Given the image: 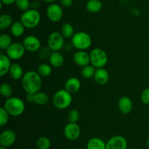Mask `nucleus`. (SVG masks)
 Returning <instances> with one entry per match:
<instances>
[{"label": "nucleus", "instance_id": "5701e85b", "mask_svg": "<svg viewBox=\"0 0 149 149\" xmlns=\"http://www.w3.org/2000/svg\"><path fill=\"white\" fill-rule=\"evenodd\" d=\"M25 29H26V27L20 20V21L16 20V21H14V23H13V25L10 27V32H11L13 36L19 37H21L23 34L25 32Z\"/></svg>", "mask_w": 149, "mask_h": 149}, {"label": "nucleus", "instance_id": "b1692460", "mask_svg": "<svg viewBox=\"0 0 149 149\" xmlns=\"http://www.w3.org/2000/svg\"><path fill=\"white\" fill-rule=\"evenodd\" d=\"M61 33L62 34V35L65 39H71L74 34H75L74 26L69 23H63L61 26Z\"/></svg>", "mask_w": 149, "mask_h": 149}, {"label": "nucleus", "instance_id": "393cba45", "mask_svg": "<svg viewBox=\"0 0 149 149\" xmlns=\"http://www.w3.org/2000/svg\"><path fill=\"white\" fill-rule=\"evenodd\" d=\"M13 23V17L10 14H2L0 16V29L1 30L10 28Z\"/></svg>", "mask_w": 149, "mask_h": 149}, {"label": "nucleus", "instance_id": "4468645a", "mask_svg": "<svg viewBox=\"0 0 149 149\" xmlns=\"http://www.w3.org/2000/svg\"><path fill=\"white\" fill-rule=\"evenodd\" d=\"M74 63L79 67H84L90 64V53L85 51H77L73 57Z\"/></svg>", "mask_w": 149, "mask_h": 149}, {"label": "nucleus", "instance_id": "e433bc0d", "mask_svg": "<svg viewBox=\"0 0 149 149\" xmlns=\"http://www.w3.org/2000/svg\"><path fill=\"white\" fill-rule=\"evenodd\" d=\"M60 3L64 7H69L72 6L74 0H60Z\"/></svg>", "mask_w": 149, "mask_h": 149}, {"label": "nucleus", "instance_id": "1a4fd4ad", "mask_svg": "<svg viewBox=\"0 0 149 149\" xmlns=\"http://www.w3.org/2000/svg\"><path fill=\"white\" fill-rule=\"evenodd\" d=\"M46 14L49 20L56 23L62 19L63 15V10L60 4L57 3H51L47 7Z\"/></svg>", "mask_w": 149, "mask_h": 149}, {"label": "nucleus", "instance_id": "473e14b6", "mask_svg": "<svg viewBox=\"0 0 149 149\" xmlns=\"http://www.w3.org/2000/svg\"><path fill=\"white\" fill-rule=\"evenodd\" d=\"M15 5L20 11L25 12L29 10L31 7L30 0H16Z\"/></svg>", "mask_w": 149, "mask_h": 149}, {"label": "nucleus", "instance_id": "9b49d317", "mask_svg": "<svg viewBox=\"0 0 149 149\" xmlns=\"http://www.w3.org/2000/svg\"><path fill=\"white\" fill-rule=\"evenodd\" d=\"M126 138L122 135H115L106 142V149H127Z\"/></svg>", "mask_w": 149, "mask_h": 149}, {"label": "nucleus", "instance_id": "79ce46f5", "mask_svg": "<svg viewBox=\"0 0 149 149\" xmlns=\"http://www.w3.org/2000/svg\"><path fill=\"white\" fill-rule=\"evenodd\" d=\"M146 143H147V145H148V147L149 148V137H148V140H147V142H146Z\"/></svg>", "mask_w": 149, "mask_h": 149}, {"label": "nucleus", "instance_id": "f8f14e48", "mask_svg": "<svg viewBox=\"0 0 149 149\" xmlns=\"http://www.w3.org/2000/svg\"><path fill=\"white\" fill-rule=\"evenodd\" d=\"M23 45L26 50L29 52H36L41 48V41L33 35H28L23 39Z\"/></svg>", "mask_w": 149, "mask_h": 149}, {"label": "nucleus", "instance_id": "4c0bfd02", "mask_svg": "<svg viewBox=\"0 0 149 149\" xmlns=\"http://www.w3.org/2000/svg\"><path fill=\"white\" fill-rule=\"evenodd\" d=\"M26 100L29 103L34 102V93H27L26 94Z\"/></svg>", "mask_w": 149, "mask_h": 149}, {"label": "nucleus", "instance_id": "4be33fe9", "mask_svg": "<svg viewBox=\"0 0 149 149\" xmlns=\"http://www.w3.org/2000/svg\"><path fill=\"white\" fill-rule=\"evenodd\" d=\"M103 4L100 0H89L86 4V9L89 13H97L102 10Z\"/></svg>", "mask_w": 149, "mask_h": 149}, {"label": "nucleus", "instance_id": "ddd939ff", "mask_svg": "<svg viewBox=\"0 0 149 149\" xmlns=\"http://www.w3.org/2000/svg\"><path fill=\"white\" fill-rule=\"evenodd\" d=\"M15 140L16 134L12 129L4 130L0 134V145L2 147H10L14 144Z\"/></svg>", "mask_w": 149, "mask_h": 149}, {"label": "nucleus", "instance_id": "a878e982", "mask_svg": "<svg viewBox=\"0 0 149 149\" xmlns=\"http://www.w3.org/2000/svg\"><path fill=\"white\" fill-rule=\"evenodd\" d=\"M49 102V96L45 92L40 91L34 93V102L38 105H45Z\"/></svg>", "mask_w": 149, "mask_h": 149}, {"label": "nucleus", "instance_id": "c85d7f7f", "mask_svg": "<svg viewBox=\"0 0 149 149\" xmlns=\"http://www.w3.org/2000/svg\"><path fill=\"white\" fill-rule=\"evenodd\" d=\"M96 68L93 67V65H87L85 67H82L81 71V74L83 77L86 79H90L92 77H94L95 73Z\"/></svg>", "mask_w": 149, "mask_h": 149}, {"label": "nucleus", "instance_id": "6e6552de", "mask_svg": "<svg viewBox=\"0 0 149 149\" xmlns=\"http://www.w3.org/2000/svg\"><path fill=\"white\" fill-rule=\"evenodd\" d=\"M26 50L23 46V43L20 42H13L7 50V56L11 60H19L23 58L25 55Z\"/></svg>", "mask_w": 149, "mask_h": 149}, {"label": "nucleus", "instance_id": "c03bdc74", "mask_svg": "<svg viewBox=\"0 0 149 149\" xmlns=\"http://www.w3.org/2000/svg\"><path fill=\"white\" fill-rule=\"evenodd\" d=\"M71 149H74V148H71Z\"/></svg>", "mask_w": 149, "mask_h": 149}, {"label": "nucleus", "instance_id": "2eb2a0df", "mask_svg": "<svg viewBox=\"0 0 149 149\" xmlns=\"http://www.w3.org/2000/svg\"><path fill=\"white\" fill-rule=\"evenodd\" d=\"M65 89L71 94L77 93L81 89V81L76 77H69L65 83Z\"/></svg>", "mask_w": 149, "mask_h": 149}, {"label": "nucleus", "instance_id": "58836bf2", "mask_svg": "<svg viewBox=\"0 0 149 149\" xmlns=\"http://www.w3.org/2000/svg\"><path fill=\"white\" fill-rule=\"evenodd\" d=\"M16 0H1V4H4V5H11V4H15Z\"/></svg>", "mask_w": 149, "mask_h": 149}, {"label": "nucleus", "instance_id": "7ed1b4c3", "mask_svg": "<svg viewBox=\"0 0 149 149\" xmlns=\"http://www.w3.org/2000/svg\"><path fill=\"white\" fill-rule=\"evenodd\" d=\"M20 20L26 29H34L40 23L41 15L37 10L29 9L23 12Z\"/></svg>", "mask_w": 149, "mask_h": 149}, {"label": "nucleus", "instance_id": "37998d69", "mask_svg": "<svg viewBox=\"0 0 149 149\" xmlns=\"http://www.w3.org/2000/svg\"><path fill=\"white\" fill-rule=\"evenodd\" d=\"M0 149H7V148H5V147H2V146H1V147H0Z\"/></svg>", "mask_w": 149, "mask_h": 149}, {"label": "nucleus", "instance_id": "dca6fc26", "mask_svg": "<svg viewBox=\"0 0 149 149\" xmlns=\"http://www.w3.org/2000/svg\"><path fill=\"white\" fill-rule=\"evenodd\" d=\"M118 107L119 110L122 113L128 114L132 111L133 104L132 101L129 96H124L119 99V102H118Z\"/></svg>", "mask_w": 149, "mask_h": 149}, {"label": "nucleus", "instance_id": "39448f33", "mask_svg": "<svg viewBox=\"0 0 149 149\" xmlns=\"http://www.w3.org/2000/svg\"><path fill=\"white\" fill-rule=\"evenodd\" d=\"M91 45V37L85 32H76L71 38V45L78 51H85Z\"/></svg>", "mask_w": 149, "mask_h": 149}, {"label": "nucleus", "instance_id": "aec40b11", "mask_svg": "<svg viewBox=\"0 0 149 149\" xmlns=\"http://www.w3.org/2000/svg\"><path fill=\"white\" fill-rule=\"evenodd\" d=\"M8 73L11 78L16 80L22 79V77H23L25 74L23 72V70L21 66L18 64H16V63L12 64Z\"/></svg>", "mask_w": 149, "mask_h": 149}, {"label": "nucleus", "instance_id": "2f4dec72", "mask_svg": "<svg viewBox=\"0 0 149 149\" xmlns=\"http://www.w3.org/2000/svg\"><path fill=\"white\" fill-rule=\"evenodd\" d=\"M52 51L49 49V47L44 46L41 47L40 49L38 51V56L40 59H47V58H49L50 57L51 53H52Z\"/></svg>", "mask_w": 149, "mask_h": 149}, {"label": "nucleus", "instance_id": "6ab92c4d", "mask_svg": "<svg viewBox=\"0 0 149 149\" xmlns=\"http://www.w3.org/2000/svg\"><path fill=\"white\" fill-rule=\"evenodd\" d=\"M11 65V59L7 55L0 54V75L4 76L8 73Z\"/></svg>", "mask_w": 149, "mask_h": 149}, {"label": "nucleus", "instance_id": "20e7f679", "mask_svg": "<svg viewBox=\"0 0 149 149\" xmlns=\"http://www.w3.org/2000/svg\"><path fill=\"white\" fill-rule=\"evenodd\" d=\"M72 94L67 91L65 89L57 91L52 97L54 106L60 110L68 108L72 102Z\"/></svg>", "mask_w": 149, "mask_h": 149}, {"label": "nucleus", "instance_id": "a19ab883", "mask_svg": "<svg viewBox=\"0 0 149 149\" xmlns=\"http://www.w3.org/2000/svg\"><path fill=\"white\" fill-rule=\"evenodd\" d=\"M43 1H45V2H47V3H55V1H57V0H42Z\"/></svg>", "mask_w": 149, "mask_h": 149}, {"label": "nucleus", "instance_id": "c9c22d12", "mask_svg": "<svg viewBox=\"0 0 149 149\" xmlns=\"http://www.w3.org/2000/svg\"><path fill=\"white\" fill-rule=\"evenodd\" d=\"M141 101L146 105H149V87L143 91L141 96Z\"/></svg>", "mask_w": 149, "mask_h": 149}, {"label": "nucleus", "instance_id": "412c9836", "mask_svg": "<svg viewBox=\"0 0 149 149\" xmlns=\"http://www.w3.org/2000/svg\"><path fill=\"white\" fill-rule=\"evenodd\" d=\"M87 149H106V143L99 137H93L87 144Z\"/></svg>", "mask_w": 149, "mask_h": 149}, {"label": "nucleus", "instance_id": "f704fd0d", "mask_svg": "<svg viewBox=\"0 0 149 149\" xmlns=\"http://www.w3.org/2000/svg\"><path fill=\"white\" fill-rule=\"evenodd\" d=\"M9 117H10V114L7 112V111L4 108V107L0 108V125L2 127V126L6 125L8 122Z\"/></svg>", "mask_w": 149, "mask_h": 149}, {"label": "nucleus", "instance_id": "72a5a7b5", "mask_svg": "<svg viewBox=\"0 0 149 149\" xmlns=\"http://www.w3.org/2000/svg\"><path fill=\"white\" fill-rule=\"evenodd\" d=\"M67 117L70 123H77L80 118V113L77 109H72L68 112Z\"/></svg>", "mask_w": 149, "mask_h": 149}, {"label": "nucleus", "instance_id": "f257e3e1", "mask_svg": "<svg viewBox=\"0 0 149 149\" xmlns=\"http://www.w3.org/2000/svg\"><path fill=\"white\" fill-rule=\"evenodd\" d=\"M22 87L27 93H36L41 90L42 77L37 72L28 71L21 79Z\"/></svg>", "mask_w": 149, "mask_h": 149}, {"label": "nucleus", "instance_id": "bb28decb", "mask_svg": "<svg viewBox=\"0 0 149 149\" xmlns=\"http://www.w3.org/2000/svg\"><path fill=\"white\" fill-rule=\"evenodd\" d=\"M52 71V66L47 64H39L37 68V72L41 77H48L51 74Z\"/></svg>", "mask_w": 149, "mask_h": 149}, {"label": "nucleus", "instance_id": "ea45409f", "mask_svg": "<svg viewBox=\"0 0 149 149\" xmlns=\"http://www.w3.org/2000/svg\"><path fill=\"white\" fill-rule=\"evenodd\" d=\"M39 6H40V3H39V1H33V2L31 3V7H32V9L37 10V8H39Z\"/></svg>", "mask_w": 149, "mask_h": 149}, {"label": "nucleus", "instance_id": "f03ea898", "mask_svg": "<svg viewBox=\"0 0 149 149\" xmlns=\"http://www.w3.org/2000/svg\"><path fill=\"white\" fill-rule=\"evenodd\" d=\"M3 107L10 114V115L13 117L21 115L26 108V105L23 99L16 96L7 98Z\"/></svg>", "mask_w": 149, "mask_h": 149}, {"label": "nucleus", "instance_id": "c756f323", "mask_svg": "<svg viewBox=\"0 0 149 149\" xmlns=\"http://www.w3.org/2000/svg\"><path fill=\"white\" fill-rule=\"evenodd\" d=\"M36 145L38 149H49L51 146V141L48 137L42 136L37 139Z\"/></svg>", "mask_w": 149, "mask_h": 149}, {"label": "nucleus", "instance_id": "a211bd4d", "mask_svg": "<svg viewBox=\"0 0 149 149\" xmlns=\"http://www.w3.org/2000/svg\"><path fill=\"white\" fill-rule=\"evenodd\" d=\"M64 61H65V59H64L63 56L59 51L52 52L49 58L50 65L55 68H59V67H62L64 64Z\"/></svg>", "mask_w": 149, "mask_h": 149}, {"label": "nucleus", "instance_id": "423d86ee", "mask_svg": "<svg viewBox=\"0 0 149 149\" xmlns=\"http://www.w3.org/2000/svg\"><path fill=\"white\" fill-rule=\"evenodd\" d=\"M90 64L96 69L103 68L108 63V55L102 48H95L90 53Z\"/></svg>", "mask_w": 149, "mask_h": 149}, {"label": "nucleus", "instance_id": "7c9ffc66", "mask_svg": "<svg viewBox=\"0 0 149 149\" xmlns=\"http://www.w3.org/2000/svg\"><path fill=\"white\" fill-rule=\"evenodd\" d=\"M0 93L4 97L10 98L13 94V88L9 83H4L0 86Z\"/></svg>", "mask_w": 149, "mask_h": 149}, {"label": "nucleus", "instance_id": "0eeeda50", "mask_svg": "<svg viewBox=\"0 0 149 149\" xmlns=\"http://www.w3.org/2000/svg\"><path fill=\"white\" fill-rule=\"evenodd\" d=\"M65 38L62 34L58 32H53L49 34L47 38V46L49 49L54 51H59L65 45Z\"/></svg>", "mask_w": 149, "mask_h": 149}, {"label": "nucleus", "instance_id": "f3484780", "mask_svg": "<svg viewBox=\"0 0 149 149\" xmlns=\"http://www.w3.org/2000/svg\"><path fill=\"white\" fill-rule=\"evenodd\" d=\"M94 80L97 84L105 85L109 80V73L106 69L98 68L96 69L95 73L94 75Z\"/></svg>", "mask_w": 149, "mask_h": 149}, {"label": "nucleus", "instance_id": "cd10ccee", "mask_svg": "<svg viewBox=\"0 0 149 149\" xmlns=\"http://www.w3.org/2000/svg\"><path fill=\"white\" fill-rule=\"evenodd\" d=\"M13 43V39L10 35L2 34L0 36V48L1 50H7Z\"/></svg>", "mask_w": 149, "mask_h": 149}, {"label": "nucleus", "instance_id": "9d476101", "mask_svg": "<svg viewBox=\"0 0 149 149\" xmlns=\"http://www.w3.org/2000/svg\"><path fill=\"white\" fill-rule=\"evenodd\" d=\"M64 136L70 141H75L81 134V128L77 123H70L65 126L63 129Z\"/></svg>", "mask_w": 149, "mask_h": 149}]
</instances>
